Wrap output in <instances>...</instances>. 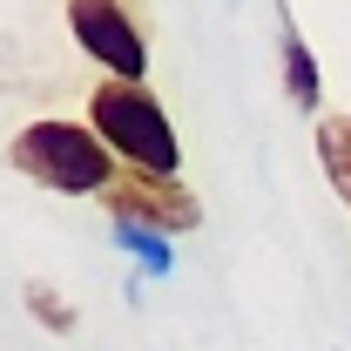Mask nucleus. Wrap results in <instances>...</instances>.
Wrapping results in <instances>:
<instances>
[{
	"instance_id": "f257e3e1",
	"label": "nucleus",
	"mask_w": 351,
	"mask_h": 351,
	"mask_svg": "<svg viewBox=\"0 0 351 351\" xmlns=\"http://www.w3.org/2000/svg\"><path fill=\"white\" fill-rule=\"evenodd\" d=\"M88 129L108 142V156H122V169H142V176H176L182 169V142H176L162 101L135 82H101L95 88Z\"/></svg>"
},
{
	"instance_id": "f03ea898",
	"label": "nucleus",
	"mask_w": 351,
	"mask_h": 351,
	"mask_svg": "<svg viewBox=\"0 0 351 351\" xmlns=\"http://www.w3.org/2000/svg\"><path fill=\"white\" fill-rule=\"evenodd\" d=\"M14 169L47 182V189H61V196H108L115 189V156H108V142L82 122H61V115H47L34 129L14 135Z\"/></svg>"
},
{
	"instance_id": "7ed1b4c3",
	"label": "nucleus",
	"mask_w": 351,
	"mask_h": 351,
	"mask_svg": "<svg viewBox=\"0 0 351 351\" xmlns=\"http://www.w3.org/2000/svg\"><path fill=\"white\" fill-rule=\"evenodd\" d=\"M101 203H108V217H115V223H142V230H156V237H182V230L203 223V203H196V189H189L182 176L122 169V176H115V189H108Z\"/></svg>"
},
{
	"instance_id": "20e7f679",
	"label": "nucleus",
	"mask_w": 351,
	"mask_h": 351,
	"mask_svg": "<svg viewBox=\"0 0 351 351\" xmlns=\"http://www.w3.org/2000/svg\"><path fill=\"white\" fill-rule=\"evenodd\" d=\"M68 27H75V41L115 75V82H135L149 75V47H142V27H135L129 7H108V0H75L68 7Z\"/></svg>"
},
{
	"instance_id": "39448f33",
	"label": "nucleus",
	"mask_w": 351,
	"mask_h": 351,
	"mask_svg": "<svg viewBox=\"0 0 351 351\" xmlns=\"http://www.w3.org/2000/svg\"><path fill=\"white\" fill-rule=\"evenodd\" d=\"M284 21V88H291V101L298 108H317V95H324V82H317V61H311V47H304V27L291 21V14H277Z\"/></svg>"
},
{
	"instance_id": "423d86ee",
	"label": "nucleus",
	"mask_w": 351,
	"mask_h": 351,
	"mask_svg": "<svg viewBox=\"0 0 351 351\" xmlns=\"http://www.w3.org/2000/svg\"><path fill=\"white\" fill-rule=\"evenodd\" d=\"M311 142H317V169L331 176V189H338V203L351 210V115H324Z\"/></svg>"
},
{
	"instance_id": "0eeeda50",
	"label": "nucleus",
	"mask_w": 351,
	"mask_h": 351,
	"mask_svg": "<svg viewBox=\"0 0 351 351\" xmlns=\"http://www.w3.org/2000/svg\"><path fill=\"white\" fill-rule=\"evenodd\" d=\"M115 243L135 257L142 284H156V277H176V250H169V237H156V230H142V223H115Z\"/></svg>"
},
{
	"instance_id": "6e6552de",
	"label": "nucleus",
	"mask_w": 351,
	"mask_h": 351,
	"mask_svg": "<svg viewBox=\"0 0 351 351\" xmlns=\"http://www.w3.org/2000/svg\"><path fill=\"white\" fill-rule=\"evenodd\" d=\"M21 298H27V311H34V324H41V331H54V338H68V331H75V304H68L54 284H41V277H34Z\"/></svg>"
}]
</instances>
